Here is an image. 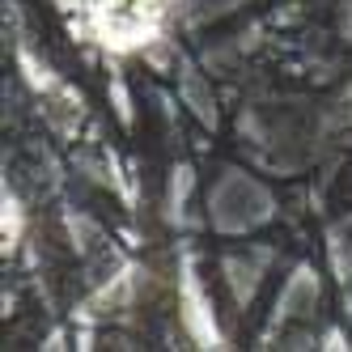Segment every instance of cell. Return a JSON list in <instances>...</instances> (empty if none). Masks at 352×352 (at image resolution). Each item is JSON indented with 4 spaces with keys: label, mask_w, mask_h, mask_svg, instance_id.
Listing matches in <instances>:
<instances>
[{
    "label": "cell",
    "mask_w": 352,
    "mask_h": 352,
    "mask_svg": "<svg viewBox=\"0 0 352 352\" xmlns=\"http://www.w3.org/2000/svg\"><path fill=\"white\" fill-rule=\"evenodd\" d=\"M267 212H272L267 191H263L255 179L238 174V170H230V174L217 183V191H212V221L221 225L225 234L255 230V225H259Z\"/></svg>",
    "instance_id": "obj_1"
},
{
    "label": "cell",
    "mask_w": 352,
    "mask_h": 352,
    "mask_svg": "<svg viewBox=\"0 0 352 352\" xmlns=\"http://www.w3.org/2000/svg\"><path fill=\"white\" fill-rule=\"evenodd\" d=\"M195 9H204V13H221V9H234L238 0H191Z\"/></svg>",
    "instance_id": "obj_2"
}]
</instances>
